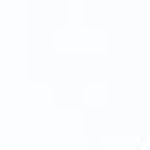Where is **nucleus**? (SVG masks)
<instances>
[]
</instances>
